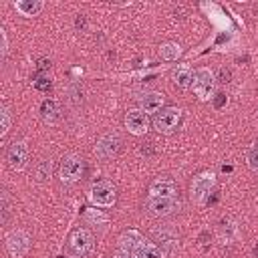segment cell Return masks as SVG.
Wrapping results in <instances>:
<instances>
[{"instance_id": "7c38bea8", "label": "cell", "mask_w": 258, "mask_h": 258, "mask_svg": "<svg viewBox=\"0 0 258 258\" xmlns=\"http://www.w3.org/2000/svg\"><path fill=\"white\" fill-rule=\"evenodd\" d=\"M163 103H165V95L159 93V91H149V93L139 97V107H141V111L145 115L147 113H159Z\"/></svg>"}, {"instance_id": "44dd1931", "label": "cell", "mask_w": 258, "mask_h": 258, "mask_svg": "<svg viewBox=\"0 0 258 258\" xmlns=\"http://www.w3.org/2000/svg\"><path fill=\"white\" fill-rule=\"evenodd\" d=\"M248 167L252 169V171H258V145H254L250 151H248Z\"/></svg>"}, {"instance_id": "d4e9b609", "label": "cell", "mask_w": 258, "mask_h": 258, "mask_svg": "<svg viewBox=\"0 0 258 258\" xmlns=\"http://www.w3.org/2000/svg\"><path fill=\"white\" fill-rule=\"evenodd\" d=\"M111 258H133V256L127 252H115V254H111Z\"/></svg>"}, {"instance_id": "8992f818", "label": "cell", "mask_w": 258, "mask_h": 258, "mask_svg": "<svg viewBox=\"0 0 258 258\" xmlns=\"http://www.w3.org/2000/svg\"><path fill=\"white\" fill-rule=\"evenodd\" d=\"M4 244H6V250L12 258H22L28 254L30 250V236L26 230H20V228H14L6 234L4 238Z\"/></svg>"}, {"instance_id": "6da1fadb", "label": "cell", "mask_w": 258, "mask_h": 258, "mask_svg": "<svg viewBox=\"0 0 258 258\" xmlns=\"http://www.w3.org/2000/svg\"><path fill=\"white\" fill-rule=\"evenodd\" d=\"M93 244H95L93 232L87 228H77L71 232L67 240V252L71 258H85L93 250Z\"/></svg>"}, {"instance_id": "8fae6325", "label": "cell", "mask_w": 258, "mask_h": 258, "mask_svg": "<svg viewBox=\"0 0 258 258\" xmlns=\"http://www.w3.org/2000/svg\"><path fill=\"white\" fill-rule=\"evenodd\" d=\"M125 127L133 135H145L149 129V119L141 109H131L125 115Z\"/></svg>"}, {"instance_id": "2e32d148", "label": "cell", "mask_w": 258, "mask_h": 258, "mask_svg": "<svg viewBox=\"0 0 258 258\" xmlns=\"http://www.w3.org/2000/svg\"><path fill=\"white\" fill-rule=\"evenodd\" d=\"M14 8L22 16H36L44 8V2H40V0H16Z\"/></svg>"}, {"instance_id": "603a6c76", "label": "cell", "mask_w": 258, "mask_h": 258, "mask_svg": "<svg viewBox=\"0 0 258 258\" xmlns=\"http://www.w3.org/2000/svg\"><path fill=\"white\" fill-rule=\"evenodd\" d=\"M0 40H2V56H6V52H8V38H6V30L4 28H0Z\"/></svg>"}, {"instance_id": "30bf717a", "label": "cell", "mask_w": 258, "mask_h": 258, "mask_svg": "<svg viewBox=\"0 0 258 258\" xmlns=\"http://www.w3.org/2000/svg\"><path fill=\"white\" fill-rule=\"evenodd\" d=\"M121 149V137L117 133H105L103 137H99L97 145H95V153L101 159H111L119 153Z\"/></svg>"}, {"instance_id": "4fadbf2b", "label": "cell", "mask_w": 258, "mask_h": 258, "mask_svg": "<svg viewBox=\"0 0 258 258\" xmlns=\"http://www.w3.org/2000/svg\"><path fill=\"white\" fill-rule=\"evenodd\" d=\"M149 196H159V198H177V185L171 179H155L149 185Z\"/></svg>"}, {"instance_id": "5b68a950", "label": "cell", "mask_w": 258, "mask_h": 258, "mask_svg": "<svg viewBox=\"0 0 258 258\" xmlns=\"http://www.w3.org/2000/svg\"><path fill=\"white\" fill-rule=\"evenodd\" d=\"M179 123H181V109L179 107H165L159 113H155V119H153L155 131L163 133V135L173 133L179 127Z\"/></svg>"}, {"instance_id": "9a60e30c", "label": "cell", "mask_w": 258, "mask_h": 258, "mask_svg": "<svg viewBox=\"0 0 258 258\" xmlns=\"http://www.w3.org/2000/svg\"><path fill=\"white\" fill-rule=\"evenodd\" d=\"M141 242H145V238H143L137 230H127V232H123V234L119 236V250L131 254Z\"/></svg>"}, {"instance_id": "277c9868", "label": "cell", "mask_w": 258, "mask_h": 258, "mask_svg": "<svg viewBox=\"0 0 258 258\" xmlns=\"http://www.w3.org/2000/svg\"><path fill=\"white\" fill-rule=\"evenodd\" d=\"M83 171H85V161L83 157H79L77 153H67L60 161V167H58V177L62 183L71 185V183H77L81 177H83Z\"/></svg>"}, {"instance_id": "d6986e66", "label": "cell", "mask_w": 258, "mask_h": 258, "mask_svg": "<svg viewBox=\"0 0 258 258\" xmlns=\"http://www.w3.org/2000/svg\"><path fill=\"white\" fill-rule=\"evenodd\" d=\"M40 113H42V119H44V121H52L54 115H56V105H54V101L46 99V101L42 103V107H40Z\"/></svg>"}, {"instance_id": "ac0fdd59", "label": "cell", "mask_w": 258, "mask_h": 258, "mask_svg": "<svg viewBox=\"0 0 258 258\" xmlns=\"http://www.w3.org/2000/svg\"><path fill=\"white\" fill-rule=\"evenodd\" d=\"M179 54H181V46L177 42H163L159 46V56L163 60H177Z\"/></svg>"}, {"instance_id": "3957f363", "label": "cell", "mask_w": 258, "mask_h": 258, "mask_svg": "<svg viewBox=\"0 0 258 258\" xmlns=\"http://www.w3.org/2000/svg\"><path fill=\"white\" fill-rule=\"evenodd\" d=\"M196 97L200 101H210L216 93V77L208 67H200L194 71V85H191Z\"/></svg>"}, {"instance_id": "7a4b0ae2", "label": "cell", "mask_w": 258, "mask_h": 258, "mask_svg": "<svg viewBox=\"0 0 258 258\" xmlns=\"http://www.w3.org/2000/svg\"><path fill=\"white\" fill-rule=\"evenodd\" d=\"M87 198L97 208H111L117 202V189L109 179H101V181H95L89 187Z\"/></svg>"}, {"instance_id": "9c48e42d", "label": "cell", "mask_w": 258, "mask_h": 258, "mask_svg": "<svg viewBox=\"0 0 258 258\" xmlns=\"http://www.w3.org/2000/svg\"><path fill=\"white\" fill-rule=\"evenodd\" d=\"M6 161L10 165V169L14 171H22L26 167L28 161V147L24 141H12L6 149Z\"/></svg>"}, {"instance_id": "52a82bcc", "label": "cell", "mask_w": 258, "mask_h": 258, "mask_svg": "<svg viewBox=\"0 0 258 258\" xmlns=\"http://www.w3.org/2000/svg\"><path fill=\"white\" fill-rule=\"evenodd\" d=\"M214 185H216V175H214L212 171H204V173L196 175L194 181H191V187H189V198H191V202L204 204L206 198L210 196V191L214 189Z\"/></svg>"}, {"instance_id": "ffe728a7", "label": "cell", "mask_w": 258, "mask_h": 258, "mask_svg": "<svg viewBox=\"0 0 258 258\" xmlns=\"http://www.w3.org/2000/svg\"><path fill=\"white\" fill-rule=\"evenodd\" d=\"M8 129H10V111H8V107H2L0 109V135L4 137L8 133Z\"/></svg>"}, {"instance_id": "ba28073f", "label": "cell", "mask_w": 258, "mask_h": 258, "mask_svg": "<svg viewBox=\"0 0 258 258\" xmlns=\"http://www.w3.org/2000/svg\"><path fill=\"white\" fill-rule=\"evenodd\" d=\"M147 212L153 218H165L169 214H173L175 210H179V200L177 198H159V196H147L145 202Z\"/></svg>"}, {"instance_id": "e0dca14e", "label": "cell", "mask_w": 258, "mask_h": 258, "mask_svg": "<svg viewBox=\"0 0 258 258\" xmlns=\"http://www.w3.org/2000/svg\"><path fill=\"white\" fill-rule=\"evenodd\" d=\"M131 256H133V258H163L161 250H159L155 244H151V242H141V244L131 252Z\"/></svg>"}, {"instance_id": "cb8c5ba5", "label": "cell", "mask_w": 258, "mask_h": 258, "mask_svg": "<svg viewBox=\"0 0 258 258\" xmlns=\"http://www.w3.org/2000/svg\"><path fill=\"white\" fill-rule=\"evenodd\" d=\"M38 175H40V179H44L46 175H50V161L44 159V161L40 163V173H38Z\"/></svg>"}, {"instance_id": "7402d4cb", "label": "cell", "mask_w": 258, "mask_h": 258, "mask_svg": "<svg viewBox=\"0 0 258 258\" xmlns=\"http://www.w3.org/2000/svg\"><path fill=\"white\" fill-rule=\"evenodd\" d=\"M85 218L91 220V222H99V224H105V222H107V216H105V214H97V216H95V210H87Z\"/></svg>"}, {"instance_id": "5bb4252c", "label": "cell", "mask_w": 258, "mask_h": 258, "mask_svg": "<svg viewBox=\"0 0 258 258\" xmlns=\"http://www.w3.org/2000/svg\"><path fill=\"white\" fill-rule=\"evenodd\" d=\"M171 81L179 89H189L194 85V71L187 64H179V67H175L171 71Z\"/></svg>"}]
</instances>
